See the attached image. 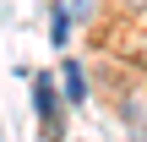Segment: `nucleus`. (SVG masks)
I'll return each instance as SVG.
<instances>
[{
    "label": "nucleus",
    "instance_id": "obj_1",
    "mask_svg": "<svg viewBox=\"0 0 147 142\" xmlns=\"http://www.w3.org/2000/svg\"><path fill=\"white\" fill-rule=\"evenodd\" d=\"M33 104H38L44 131L55 137V131H60V93H55V77H49V71H38V77H33Z\"/></svg>",
    "mask_w": 147,
    "mask_h": 142
},
{
    "label": "nucleus",
    "instance_id": "obj_3",
    "mask_svg": "<svg viewBox=\"0 0 147 142\" xmlns=\"http://www.w3.org/2000/svg\"><path fill=\"white\" fill-rule=\"evenodd\" d=\"M120 115H125L136 131H147V88H136V93H125V99H120Z\"/></svg>",
    "mask_w": 147,
    "mask_h": 142
},
{
    "label": "nucleus",
    "instance_id": "obj_5",
    "mask_svg": "<svg viewBox=\"0 0 147 142\" xmlns=\"http://www.w3.org/2000/svg\"><path fill=\"white\" fill-rule=\"evenodd\" d=\"M125 5H136V11H147V0H125Z\"/></svg>",
    "mask_w": 147,
    "mask_h": 142
},
{
    "label": "nucleus",
    "instance_id": "obj_4",
    "mask_svg": "<svg viewBox=\"0 0 147 142\" xmlns=\"http://www.w3.org/2000/svg\"><path fill=\"white\" fill-rule=\"evenodd\" d=\"M71 5H55V16H49V33H55V44H65V33H71Z\"/></svg>",
    "mask_w": 147,
    "mask_h": 142
},
{
    "label": "nucleus",
    "instance_id": "obj_2",
    "mask_svg": "<svg viewBox=\"0 0 147 142\" xmlns=\"http://www.w3.org/2000/svg\"><path fill=\"white\" fill-rule=\"evenodd\" d=\"M60 99H65L71 109H76V104H87V77H82V66H76V60H65V66H60Z\"/></svg>",
    "mask_w": 147,
    "mask_h": 142
}]
</instances>
